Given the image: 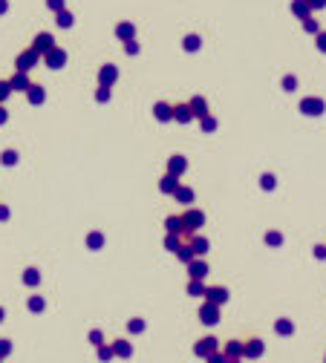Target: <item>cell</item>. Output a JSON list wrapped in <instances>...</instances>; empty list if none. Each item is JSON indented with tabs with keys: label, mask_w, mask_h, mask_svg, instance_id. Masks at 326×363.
<instances>
[{
	"label": "cell",
	"mask_w": 326,
	"mask_h": 363,
	"mask_svg": "<svg viewBox=\"0 0 326 363\" xmlns=\"http://www.w3.org/2000/svg\"><path fill=\"white\" fill-rule=\"evenodd\" d=\"M32 49L38 52V55H47V52H49V49H55V38H52L49 32H41V35H38V38H35Z\"/></svg>",
	"instance_id": "1"
},
{
	"label": "cell",
	"mask_w": 326,
	"mask_h": 363,
	"mask_svg": "<svg viewBox=\"0 0 326 363\" xmlns=\"http://www.w3.org/2000/svg\"><path fill=\"white\" fill-rule=\"evenodd\" d=\"M35 61H38V52L29 46L26 52H20V55H17V72H26V69L35 64Z\"/></svg>",
	"instance_id": "2"
},
{
	"label": "cell",
	"mask_w": 326,
	"mask_h": 363,
	"mask_svg": "<svg viewBox=\"0 0 326 363\" xmlns=\"http://www.w3.org/2000/svg\"><path fill=\"white\" fill-rule=\"evenodd\" d=\"M199 317L205 320L208 326H211V323H217V320H220V309H217V303H205V306L199 309Z\"/></svg>",
	"instance_id": "3"
},
{
	"label": "cell",
	"mask_w": 326,
	"mask_h": 363,
	"mask_svg": "<svg viewBox=\"0 0 326 363\" xmlns=\"http://www.w3.org/2000/svg\"><path fill=\"white\" fill-rule=\"evenodd\" d=\"M300 110H303L306 116H321V113H324V101L321 98H306L303 104H300Z\"/></svg>",
	"instance_id": "4"
},
{
	"label": "cell",
	"mask_w": 326,
	"mask_h": 363,
	"mask_svg": "<svg viewBox=\"0 0 326 363\" xmlns=\"http://www.w3.org/2000/svg\"><path fill=\"white\" fill-rule=\"evenodd\" d=\"M214 352H217V340H214V337H205V340L196 343V355H208V358H211Z\"/></svg>",
	"instance_id": "5"
},
{
	"label": "cell",
	"mask_w": 326,
	"mask_h": 363,
	"mask_svg": "<svg viewBox=\"0 0 326 363\" xmlns=\"http://www.w3.org/2000/svg\"><path fill=\"white\" fill-rule=\"evenodd\" d=\"M64 61H67V55H64V52L58 49V46L47 52V64H49L52 69H55V66H61V64H64Z\"/></svg>",
	"instance_id": "6"
},
{
	"label": "cell",
	"mask_w": 326,
	"mask_h": 363,
	"mask_svg": "<svg viewBox=\"0 0 326 363\" xmlns=\"http://www.w3.org/2000/svg\"><path fill=\"white\" fill-rule=\"evenodd\" d=\"M173 118H176V121H190L193 113H190L188 104H179V107H173Z\"/></svg>",
	"instance_id": "7"
},
{
	"label": "cell",
	"mask_w": 326,
	"mask_h": 363,
	"mask_svg": "<svg viewBox=\"0 0 326 363\" xmlns=\"http://www.w3.org/2000/svg\"><path fill=\"white\" fill-rule=\"evenodd\" d=\"M205 294H208V303H217V306L225 303V297H228V291H225V288H208Z\"/></svg>",
	"instance_id": "8"
},
{
	"label": "cell",
	"mask_w": 326,
	"mask_h": 363,
	"mask_svg": "<svg viewBox=\"0 0 326 363\" xmlns=\"http://www.w3.org/2000/svg\"><path fill=\"white\" fill-rule=\"evenodd\" d=\"M248 358H257V355H263V340H251V343H245V349H242Z\"/></svg>",
	"instance_id": "9"
},
{
	"label": "cell",
	"mask_w": 326,
	"mask_h": 363,
	"mask_svg": "<svg viewBox=\"0 0 326 363\" xmlns=\"http://www.w3.org/2000/svg\"><path fill=\"white\" fill-rule=\"evenodd\" d=\"M9 87H12V90H29V78H26V72L15 75V78L9 81Z\"/></svg>",
	"instance_id": "10"
},
{
	"label": "cell",
	"mask_w": 326,
	"mask_h": 363,
	"mask_svg": "<svg viewBox=\"0 0 326 363\" xmlns=\"http://www.w3.org/2000/svg\"><path fill=\"white\" fill-rule=\"evenodd\" d=\"M292 12L297 17H306V15H309V3H306V0H294V3H292Z\"/></svg>",
	"instance_id": "11"
},
{
	"label": "cell",
	"mask_w": 326,
	"mask_h": 363,
	"mask_svg": "<svg viewBox=\"0 0 326 363\" xmlns=\"http://www.w3.org/2000/svg\"><path fill=\"white\" fill-rule=\"evenodd\" d=\"M156 118H162V121L173 118V107H168V104H156Z\"/></svg>",
	"instance_id": "12"
},
{
	"label": "cell",
	"mask_w": 326,
	"mask_h": 363,
	"mask_svg": "<svg viewBox=\"0 0 326 363\" xmlns=\"http://www.w3.org/2000/svg\"><path fill=\"white\" fill-rule=\"evenodd\" d=\"M29 98H32L35 104H41V101H44V90H41V87H32V84H29Z\"/></svg>",
	"instance_id": "13"
},
{
	"label": "cell",
	"mask_w": 326,
	"mask_h": 363,
	"mask_svg": "<svg viewBox=\"0 0 326 363\" xmlns=\"http://www.w3.org/2000/svg\"><path fill=\"white\" fill-rule=\"evenodd\" d=\"M171 170H173V173H182V170H185V159H182V156H173V159H171Z\"/></svg>",
	"instance_id": "14"
},
{
	"label": "cell",
	"mask_w": 326,
	"mask_h": 363,
	"mask_svg": "<svg viewBox=\"0 0 326 363\" xmlns=\"http://www.w3.org/2000/svg\"><path fill=\"white\" fill-rule=\"evenodd\" d=\"M173 193H176V199H179V202H190V199H193V193H190L188 187H176Z\"/></svg>",
	"instance_id": "15"
},
{
	"label": "cell",
	"mask_w": 326,
	"mask_h": 363,
	"mask_svg": "<svg viewBox=\"0 0 326 363\" xmlns=\"http://www.w3.org/2000/svg\"><path fill=\"white\" fill-rule=\"evenodd\" d=\"M113 78H116V66H104L101 81H104V84H113Z\"/></svg>",
	"instance_id": "16"
},
{
	"label": "cell",
	"mask_w": 326,
	"mask_h": 363,
	"mask_svg": "<svg viewBox=\"0 0 326 363\" xmlns=\"http://www.w3.org/2000/svg\"><path fill=\"white\" fill-rule=\"evenodd\" d=\"M168 228H171V233H179V231H182V219H176V216L168 219Z\"/></svg>",
	"instance_id": "17"
},
{
	"label": "cell",
	"mask_w": 326,
	"mask_h": 363,
	"mask_svg": "<svg viewBox=\"0 0 326 363\" xmlns=\"http://www.w3.org/2000/svg\"><path fill=\"white\" fill-rule=\"evenodd\" d=\"M225 352H228V355H242V343H237V340H231Z\"/></svg>",
	"instance_id": "18"
},
{
	"label": "cell",
	"mask_w": 326,
	"mask_h": 363,
	"mask_svg": "<svg viewBox=\"0 0 326 363\" xmlns=\"http://www.w3.org/2000/svg\"><path fill=\"white\" fill-rule=\"evenodd\" d=\"M58 20H61V26H72V15H69V12H64V9L58 12Z\"/></svg>",
	"instance_id": "19"
},
{
	"label": "cell",
	"mask_w": 326,
	"mask_h": 363,
	"mask_svg": "<svg viewBox=\"0 0 326 363\" xmlns=\"http://www.w3.org/2000/svg\"><path fill=\"white\" fill-rule=\"evenodd\" d=\"M23 280L29 282V285H35V282L41 280V277H38V271H35V268H29V271H26V274H23Z\"/></svg>",
	"instance_id": "20"
},
{
	"label": "cell",
	"mask_w": 326,
	"mask_h": 363,
	"mask_svg": "<svg viewBox=\"0 0 326 363\" xmlns=\"http://www.w3.org/2000/svg\"><path fill=\"white\" fill-rule=\"evenodd\" d=\"M162 190H176V179H173V176H168V179H162Z\"/></svg>",
	"instance_id": "21"
},
{
	"label": "cell",
	"mask_w": 326,
	"mask_h": 363,
	"mask_svg": "<svg viewBox=\"0 0 326 363\" xmlns=\"http://www.w3.org/2000/svg\"><path fill=\"white\" fill-rule=\"evenodd\" d=\"M113 352H116V355H130V343H127V340H121V343H116V349H113Z\"/></svg>",
	"instance_id": "22"
},
{
	"label": "cell",
	"mask_w": 326,
	"mask_h": 363,
	"mask_svg": "<svg viewBox=\"0 0 326 363\" xmlns=\"http://www.w3.org/2000/svg\"><path fill=\"white\" fill-rule=\"evenodd\" d=\"M193 110H196V113H205V101H202V98H193V104H190V113H193Z\"/></svg>",
	"instance_id": "23"
},
{
	"label": "cell",
	"mask_w": 326,
	"mask_h": 363,
	"mask_svg": "<svg viewBox=\"0 0 326 363\" xmlns=\"http://www.w3.org/2000/svg\"><path fill=\"white\" fill-rule=\"evenodd\" d=\"M193 274H196V280H202V274H205V263H193V268H190Z\"/></svg>",
	"instance_id": "24"
},
{
	"label": "cell",
	"mask_w": 326,
	"mask_h": 363,
	"mask_svg": "<svg viewBox=\"0 0 326 363\" xmlns=\"http://www.w3.org/2000/svg\"><path fill=\"white\" fill-rule=\"evenodd\" d=\"M9 92H12L9 81H0V101H3V98H9Z\"/></svg>",
	"instance_id": "25"
},
{
	"label": "cell",
	"mask_w": 326,
	"mask_h": 363,
	"mask_svg": "<svg viewBox=\"0 0 326 363\" xmlns=\"http://www.w3.org/2000/svg\"><path fill=\"white\" fill-rule=\"evenodd\" d=\"M116 35H121V38H130V35H133V26H127V23H124V26H119V29H116Z\"/></svg>",
	"instance_id": "26"
},
{
	"label": "cell",
	"mask_w": 326,
	"mask_h": 363,
	"mask_svg": "<svg viewBox=\"0 0 326 363\" xmlns=\"http://www.w3.org/2000/svg\"><path fill=\"white\" fill-rule=\"evenodd\" d=\"M87 242L95 248V245H101V242H104V236H101V233H90V239H87Z\"/></svg>",
	"instance_id": "27"
},
{
	"label": "cell",
	"mask_w": 326,
	"mask_h": 363,
	"mask_svg": "<svg viewBox=\"0 0 326 363\" xmlns=\"http://www.w3.org/2000/svg\"><path fill=\"white\" fill-rule=\"evenodd\" d=\"M196 44H199V38H185V49H199V46H196Z\"/></svg>",
	"instance_id": "28"
},
{
	"label": "cell",
	"mask_w": 326,
	"mask_h": 363,
	"mask_svg": "<svg viewBox=\"0 0 326 363\" xmlns=\"http://www.w3.org/2000/svg\"><path fill=\"white\" fill-rule=\"evenodd\" d=\"M190 257H193V251H190V248H179V260L190 263Z\"/></svg>",
	"instance_id": "29"
},
{
	"label": "cell",
	"mask_w": 326,
	"mask_h": 363,
	"mask_svg": "<svg viewBox=\"0 0 326 363\" xmlns=\"http://www.w3.org/2000/svg\"><path fill=\"white\" fill-rule=\"evenodd\" d=\"M277 331H283V334H289V331H292V323H289V320H280V323H277Z\"/></svg>",
	"instance_id": "30"
},
{
	"label": "cell",
	"mask_w": 326,
	"mask_h": 363,
	"mask_svg": "<svg viewBox=\"0 0 326 363\" xmlns=\"http://www.w3.org/2000/svg\"><path fill=\"white\" fill-rule=\"evenodd\" d=\"M9 349H12L9 340H0V358H3V355H9Z\"/></svg>",
	"instance_id": "31"
},
{
	"label": "cell",
	"mask_w": 326,
	"mask_h": 363,
	"mask_svg": "<svg viewBox=\"0 0 326 363\" xmlns=\"http://www.w3.org/2000/svg\"><path fill=\"white\" fill-rule=\"evenodd\" d=\"M309 3V9H324L326 6V0H306Z\"/></svg>",
	"instance_id": "32"
},
{
	"label": "cell",
	"mask_w": 326,
	"mask_h": 363,
	"mask_svg": "<svg viewBox=\"0 0 326 363\" xmlns=\"http://www.w3.org/2000/svg\"><path fill=\"white\" fill-rule=\"evenodd\" d=\"M130 329H133V331H141V329H144V320H130Z\"/></svg>",
	"instance_id": "33"
},
{
	"label": "cell",
	"mask_w": 326,
	"mask_h": 363,
	"mask_svg": "<svg viewBox=\"0 0 326 363\" xmlns=\"http://www.w3.org/2000/svg\"><path fill=\"white\" fill-rule=\"evenodd\" d=\"M303 23H306V29H309V32H318V23H315V20H312V17H306V20H303Z\"/></svg>",
	"instance_id": "34"
},
{
	"label": "cell",
	"mask_w": 326,
	"mask_h": 363,
	"mask_svg": "<svg viewBox=\"0 0 326 363\" xmlns=\"http://www.w3.org/2000/svg\"><path fill=\"white\" fill-rule=\"evenodd\" d=\"M47 3H49L55 12H61V9H64V3H61V0H47Z\"/></svg>",
	"instance_id": "35"
},
{
	"label": "cell",
	"mask_w": 326,
	"mask_h": 363,
	"mask_svg": "<svg viewBox=\"0 0 326 363\" xmlns=\"http://www.w3.org/2000/svg\"><path fill=\"white\" fill-rule=\"evenodd\" d=\"M318 46H321V49L326 52V32H321V35H318Z\"/></svg>",
	"instance_id": "36"
},
{
	"label": "cell",
	"mask_w": 326,
	"mask_h": 363,
	"mask_svg": "<svg viewBox=\"0 0 326 363\" xmlns=\"http://www.w3.org/2000/svg\"><path fill=\"white\" fill-rule=\"evenodd\" d=\"M190 294H202V285L199 282H190Z\"/></svg>",
	"instance_id": "37"
},
{
	"label": "cell",
	"mask_w": 326,
	"mask_h": 363,
	"mask_svg": "<svg viewBox=\"0 0 326 363\" xmlns=\"http://www.w3.org/2000/svg\"><path fill=\"white\" fill-rule=\"evenodd\" d=\"M214 124H217L214 118H205V121H202V127H205V130H214Z\"/></svg>",
	"instance_id": "38"
},
{
	"label": "cell",
	"mask_w": 326,
	"mask_h": 363,
	"mask_svg": "<svg viewBox=\"0 0 326 363\" xmlns=\"http://www.w3.org/2000/svg\"><path fill=\"white\" fill-rule=\"evenodd\" d=\"M41 306H44V303H41V297H32V309H35V312H41Z\"/></svg>",
	"instance_id": "39"
},
{
	"label": "cell",
	"mask_w": 326,
	"mask_h": 363,
	"mask_svg": "<svg viewBox=\"0 0 326 363\" xmlns=\"http://www.w3.org/2000/svg\"><path fill=\"white\" fill-rule=\"evenodd\" d=\"M315 257H321V260H324V257H326V248H315Z\"/></svg>",
	"instance_id": "40"
},
{
	"label": "cell",
	"mask_w": 326,
	"mask_h": 363,
	"mask_svg": "<svg viewBox=\"0 0 326 363\" xmlns=\"http://www.w3.org/2000/svg\"><path fill=\"white\" fill-rule=\"evenodd\" d=\"M6 9H9V3H6V0H0V12H6Z\"/></svg>",
	"instance_id": "41"
},
{
	"label": "cell",
	"mask_w": 326,
	"mask_h": 363,
	"mask_svg": "<svg viewBox=\"0 0 326 363\" xmlns=\"http://www.w3.org/2000/svg\"><path fill=\"white\" fill-rule=\"evenodd\" d=\"M3 121H6V110H3V107H0V124H3Z\"/></svg>",
	"instance_id": "42"
},
{
	"label": "cell",
	"mask_w": 326,
	"mask_h": 363,
	"mask_svg": "<svg viewBox=\"0 0 326 363\" xmlns=\"http://www.w3.org/2000/svg\"><path fill=\"white\" fill-rule=\"evenodd\" d=\"M225 363H237V361H225Z\"/></svg>",
	"instance_id": "43"
}]
</instances>
